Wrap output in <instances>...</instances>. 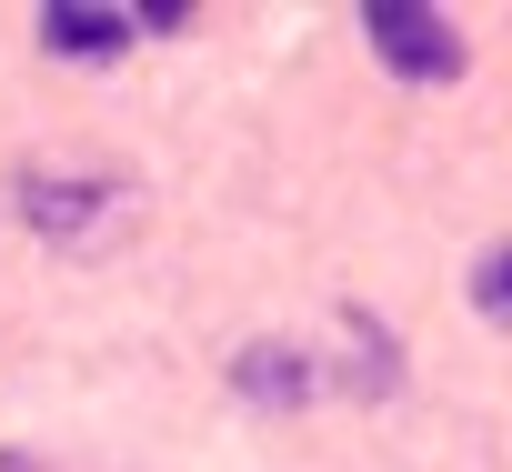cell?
I'll return each mask as SVG.
<instances>
[{"mask_svg":"<svg viewBox=\"0 0 512 472\" xmlns=\"http://www.w3.org/2000/svg\"><path fill=\"white\" fill-rule=\"evenodd\" d=\"M41 51L111 61V51H131V11H111V0H51V11H41Z\"/></svg>","mask_w":512,"mask_h":472,"instance_id":"obj_4","label":"cell"},{"mask_svg":"<svg viewBox=\"0 0 512 472\" xmlns=\"http://www.w3.org/2000/svg\"><path fill=\"white\" fill-rule=\"evenodd\" d=\"M472 302H482L492 322H512V242H492V252L472 262Z\"/></svg>","mask_w":512,"mask_h":472,"instance_id":"obj_6","label":"cell"},{"mask_svg":"<svg viewBox=\"0 0 512 472\" xmlns=\"http://www.w3.org/2000/svg\"><path fill=\"white\" fill-rule=\"evenodd\" d=\"M362 41H372V61H392L402 81H452V71H462V31L432 11V0H372V11H362Z\"/></svg>","mask_w":512,"mask_h":472,"instance_id":"obj_1","label":"cell"},{"mask_svg":"<svg viewBox=\"0 0 512 472\" xmlns=\"http://www.w3.org/2000/svg\"><path fill=\"white\" fill-rule=\"evenodd\" d=\"M231 392H241L251 412H302V402H312V362H302L292 342H241Z\"/></svg>","mask_w":512,"mask_h":472,"instance_id":"obj_3","label":"cell"},{"mask_svg":"<svg viewBox=\"0 0 512 472\" xmlns=\"http://www.w3.org/2000/svg\"><path fill=\"white\" fill-rule=\"evenodd\" d=\"M392 382H402V362H392V332L352 312V392H392Z\"/></svg>","mask_w":512,"mask_h":472,"instance_id":"obj_5","label":"cell"},{"mask_svg":"<svg viewBox=\"0 0 512 472\" xmlns=\"http://www.w3.org/2000/svg\"><path fill=\"white\" fill-rule=\"evenodd\" d=\"M111 211H121V181H101V171H21V221L51 231L61 252H91Z\"/></svg>","mask_w":512,"mask_h":472,"instance_id":"obj_2","label":"cell"},{"mask_svg":"<svg viewBox=\"0 0 512 472\" xmlns=\"http://www.w3.org/2000/svg\"><path fill=\"white\" fill-rule=\"evenodd\" d=\"M0 472H21V462H0Z\"/></svg>","mask_w":512,"mask_h":472,"instance_id":"obj_7","label":"cell"}]
</instances>
